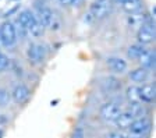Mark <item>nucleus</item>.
<instances>
[{
  "label": "nucleus",
  "instance_id": "412c9836",
  "mask_svg": "<svg viewBox=\"0 0 156 138\" xmlns=\"http://www.w3.org/2000/svg\"><path fill=\"white\" fill-rule=\"evenodd\" d=\"M43 31H45V28L41 25V23L38 21V18H36V20L34 21L32 24H31V27L28 28V34H31V35L35 36V38H39V36H42Z\"/></svg>",
  "mask_w": 156,
  "mask_h": 138
},
{
  "label": "nucleus",
  "instance_id": "f257e3e1",
  "mask_svg": "<svg viewBox=\"0 0 156 138\" xmlns=\"http://www.w3.org/2000/svg\"><path fill=\"white\" fill-rule=\"evenodd\" d=\"M38 21L41 23V25L43 28H49V30H58L60 28V20L58 17L53 13L49 7H41L38 10Z\"/></svg>",
  "mask_w": 156,
  "mask_h": 138
},
{
  "label": "nucleus",
  "instance_id": "5701e85b",
  "mask_svg": "<svg viewBox=\"0 0 156 138\" xmlns=\"http://www.w3.org/2000/svg\"><path fill=\"white\" fill-rule=\"evenodd\" d=\"M10 66V60L7 59V56H4L3 53H0V73L6 71Z\"/></svg>",
  "mask_w": 156,
  "mask_h": 138
},
{
  "label": "nucleus",
  "instance_id": "39448f33",
  "mask_svg": "<svg viewBox=\"0 0 156 138\" xmlns=\"http://www.w3.org/2000/svg\"><path fill=\"white\" fill-rule=\"evenodd\" d=\"M136 39L140 45H149L155 41V21L148 20L136 34Z\"/></svg>",
  "mask_w": 156,
  "mask_h": 138
},
{
  "label": "nucleus",
  "instance_id": "aec40b11",
  "mask_svg": "<svg viewBox=\"0 0 156 138\" xmlns=\"http://www.w3.org/2000/svg\"><path fill=\"white\" fill-rule=\"evenodd\" d=\"M145 48L144 45H140V43H135V45H131L128 49H127V56L130 57V59H134V60H138L140 56L144 53Z\"/></svg>",
  "mask_w": 156,
  "mask_h": 138
},
{
  "label": "nucleus",
  "instance_id": "2eb2a0df",
  "mask_svg": "<svg viewBox=\"0 0 156 138\" xmlns=\"http://www.w3.org/2000/svg\"><path fill=\"white\" fill-rule=\"evenodd\" d=\"M138 62L141 63V67L149 70V69H155V52H149V50H144V53L140 56Z\"/></svg>",
  "mask_w": 156,
  "mask_h": 138
},
{
  "label": "nucleus",
  "instance_id": "423d86ee",
  "mask_svg": "<svg viewBox=\"0 0 156 138\" xmlns=\"http://www.w3.org/2000/svg\"><path fill=\"white\" fill-rule=\"evenodd\" d=\"M27 57L29 63L32 64H41L46 59V49L45 46L38 45V43H31L27 50Z\"/></svg>",
  "mask_w": 156,
  "mask_h": 138
},
{
  "label": "nucleus",
  "instance_id": "9d476101",
  "mask_svg": "<svg viewBox=\"0 0 156 138\" xmlns=\"http://www.w3.org/2000/svg\"><path fill=\"white\" fill-rule=\"evenodd\" d=\"M155 92H156L155 85H152V84H144V85L140 88L141 102H145V103L155 102Z\"/></svg>",
  "mask_w": 156,
  "mask_h": 138
},
{
  "label": "nucleus",
  "instance_id": "4be33fe9",
  "mask_svg": "<svg viewBox=\"0 0 156 138\" xmlns=\"http://www.w3.org/2000/svg\"><path fill=\"white\" fill-rule=\"evenodd\" d=\"M11 101V95H10V92L4 88H0V106L4 108V106L9 105V102Z\"/></svg>",
  "mask_w": 156,
  "mask_h": 138
},
{
  "label": "nucleus",
  "instance_id": "20e7f679",
  "mask_svg": "<svg viewBox=\"0 0 156 138\" xmlns=\"http://www.w3.org/2000/svg\"><path fill=\"white\" fill-rule=\"evenodd\" d=\"M123 112V108H121L120 103L117 102H106L102 105L101 108V117L103 119L105 122H116L117 117L121 115Z\"/></svg>",
  "mask_w": 156,
  "mask_h": 138
},
{
  "label": "nucleus",
  "instance_id": "f3484780",
  "mask_svg": "<svg viewBox=\"0 0 156 138\" xmlns=\"http://www.w3.org/2000/svg\"><path fill=\"white\" fill-rule=\"evenodd\" d=\"M130 78L133 80L134 82H145L146 80L149 78V71L144 67H140V69H135L130 73Z\"/></svg>",
  "mask_w": 156,
  "mask_h": 138
},
{
  "label": "nucleus",
  "instance_id": "6ab92c4d",
  "mask_svg": "<svg viewBox=\"0 0 156 138\" xmlns=\"http://www.w3.org/2000/svg\"><path fill=\"white\" fill-rule=\"evenodd\" d=\"M126 96L128 99L130 103H138L141 102L140 99V87H135V85H131L127 88L126 91Z\"/></svg>",
  "mask_w": 156,
  "mask_h": 138
},
{
  "label": "nucleus",
  "instance_id": "b1692460",
  "mask_svg": "<svg viewBox=\"0 0 156 138\" xmlns=\"http://www.w3.org/2000/svg\"><path fill=\"white\" fill-rule=\"evenodd\" d=\"M126 138H149V135H148V134H140V133L130 131L128 134L126 135Z\"/></svg>",
  "mask_w": 156,
  "mask_h": 138
},
{
  "label": "nucleus",
  "instance_id": "6e6552de",
  "mask_svg": "<svg viewBox=\"0 0 156 138\" xmlns=\"http://www.w3.org/2000/svg\"><path fill=\"white\" fill-rule=\"evenodd\" d=\"M151 128H152V123L148 117H138L135 119L133 122V124L130 126V131L133 133H140V134H148L151 131Z\"/></svg>",
  "mask_w": 156,
  "mask_h": 138
},
{
  "label": "nucleus",
  "instance_id": "0eeeda50",
  "mask_svg": "<svg viewBox=\"0 0 156 138\" xmlns=\"http://www.w3.org/2000/svg\"><path fill=\"white\" fill-rule=\"evenodd\" d=\"M10 95H11V99H13L17 105H24L25 102H28L31 91L24 84H17L13 88V91L10 92Z\"/></svg>",
  "mask_w": 156,
  "mask_h": 138
},
{
  "label": "nucleus",
  "instance_id": "1a4fd4ad",
  "mask_svg": "<svg viewBox=\"0 0 156 138\" xmlns=\"http://www.w3.org/2000/svg\"><path fill=\"white\" fill-rule=\"evenodd\" d=\"M106 64L109 67V70H112L116 74H121V73H124L127 70V62L123 60L121 57H116V56L107 57Z\"/></svg>",
  "mask_w": 156,
  "mask_h": 138
},
{
  "label": "nucleus",
  "instance_id": "f03ea898",
  "mask_svg": "<svg viewBox=\"0 0 156 138\" xmlns=\"http://www.w3.org/2000/svg\"><path fill=\"white\" fill-rule=\"evenodd\" d=\"M18 38H17V32H16V25L10 21L2 24L0 27V43L6 48H13L17 43Z\"/></svg>",
  "mask_w": 156,
  "mask_h": 138
},
{
  "label": "nucleus",
  "instance_id": "ddd939ff",
  "mask_svg": "<svg viewBox=\"0 0 156 138\" xmlns=\"http://www.w3.org/2000/svg\"><path fill=\"white\" fill-rule=\"evenodd\" d=\"M36 20V16H34V13H31L29 10H23L18 14V18H17V24L21 25L23 28H25L28 31V28L31 27V24Z\"/></svg>",
  "mask_w": 156,
  "mask_h": 138
},
{
  "label": "nucleus",
  "instance_id": "f8f14e48",
  "mask_svg": "<svg viewBox=\"0 0 156 138\" xmlns=\"http://www.w3.org/2000/svg\"><path fill=\"white\" fill-rule=\"evenodd\" d=\"M101 87L105 92H117L121 88V82L116 77H106L102 80Z\"/></svg>",
  "mask_w": 156,
  "mask_h": 138
},
{
  "label": "nucleus",
  "instance_id": "9b49d317",
  "mask_svg": "<svg viewBox=\"0 0 156 138\" xmlns=\"http://www.w3.org/2000/svg\"><path fill=\"white\" fill-rule=\"evenodd\" d=\"M134 120H135V117H134L128 110H123L121 115L117 117V120L114 123H116L117 128H120V130H128Z\"/></svg>",
  "mask_w": 156,
  "mask_h": 138
},
{
  "label": "nucleus",
  "instance_id": "c85d7f7f",
  "mask_svg": "<svg viewBox=\"0 0 156 138\" xmlns=\"http://www.w3.org/2000/svg\"><path fill=\"white\" fill-rule=\"evenodd\" d=\"M2 135H3V133H2V131H0V137H2Z\"/></svg>",
  "mask_w": 156,
  "mask_h": 138
},
{
  "label": "nucleus",
  "instance_id": "bb28decb",
  "mask_svg": "<svg viewBox=\"0 0 156 138\" xmlns=\"http://www.w3.org/2000/svg\"><path fill=\"white\" fill-rule=\"evenodd\" d=\"M74 138H82V130L78 128L77 131H75V134H74Z\"/></svg>",
  "mask_w": 156,
  "mask_h": 138
},
{
  "label": "nucleus",
  "instance_id": "cd10ccee",
  "mask_svg": "<svg viewBox=\"0 0 156 138\" xmlns=\"http://www.w3.org/2000/svg\"><path fill=\"white\" fill-rule=\"evenodd\" d=\"M112 2H113V3H117V4H121L124 0H112Z\"/></svg>",
  "mask_w": 156,
  "mask_h": 138
},
{
  "label": "nucleus",
  "instance_id": "a211bd4d",
  "mask_svg": "<svg viewBox=\"0 0 156 138\" xmlns=\"http://www.w3.org/2000/svg\"><path fill=\"white\" fill-rule=\"evenodd\" d=\"M128 112H130L135 119H138V117H145L148 110H146L145 106L142 105V102H138V103H130Z\"/></svg>",
  "mask_w": 156,
  "mask_h": 138
},
{
  "label": "nucleus",
  "instance_id": "7ed1b4c3",
  "mask_svg": "<svg viewBox=\"0 0 156 138\" xmlns=\"http://www.w3.org/2000/svg\"><path fill=\"white\" fill-rule=\"evenodd\" d=\"M113 7V2L112 0H95L89 7V14L95 20H102L106 16H109Z\"/></svg>",
  "mask_w": 156,
  "mask_h": 138
},
{
  "label": "nucleus",
  "instance_id": "393cba45",
  "mask_svg": "<svg viewBox=\"0 0 156 138\" xmlns=\"http://www.w3.org/2000/svg\"><path fill=\"white\" fill-rule=\"evenodd\" d=\"M106 138H126V135H123L121 133H117V131H112L106 135Z\"/></svg>",
  "mask_w": 156,
  "mask_h": 138
},
{
  "label": "nucleus",
  "instance_id": "a878e982",
  "mask_svg": "<svg viewBox=\"0 0 156 138\" xmlns=\"http://www.w3.org/2000/svg\"><path fill=\"white\" fill-rule=\"evenodd\" d=\"M82 3H84V0H68L70 6H81Z\"/></svg>",
  "mask_w": 156,
  "mask_h": 138
},
{
  "label": "nucleus",
  "instance_id": "dca6fc26",
  "mask_svg": "<svg viewBox=\"0 0 156 138\" xmlns=\"http://www.w3.org/2000/svg\"><path fill=\"white\" fill-rule=\"evenodd\" d=\"M146 21H148V18H146L144 14H140V13L130 14V16H128V18H127L128 25H130L131 28H138V30H140V28L146 23Z\"/></svg>",
  "mask_w": 156,
  "mask_h": 138
},
{
  "label": "nucleus",
  "instance_id": "4468645a",
  "mask_svg": "<svg viewBox=\"0 0 156 138\" xmlns=\"http://www.w3.org/2000/svg\"><path fill=\"white\" fill-rule=\"evenodd\" d=\"M121 7L127 14L140 13L142 9V0H124L121 3Z\"/></svg>",
  "mask_w": 156,
  "mask_h": 138
}]
</instances>
